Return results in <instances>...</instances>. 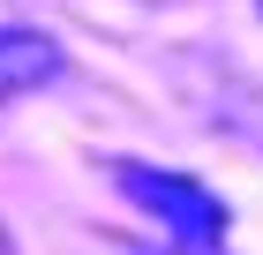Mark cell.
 I'll use <instances>...</instances> for the list:
<instances>
[{"mask_svg":"<svg viewBox=\"0 0 263 255\" xmlns=\"http://www.w3.org/2000/svg\"><path fill=\"white\" fill-rule=\"evenodd\" d=\"M61 75V45L45 30H23V23H0V105L38 90V83Z\"/></svg>","mask_w":263,"mask_h":255,"instance_id":"7a4b0ae2","label":"cell"},{"mask_svg":"<svg viewBox=\"0 0 263 255\" xmlns=\"http://www.w3.org/2000/svg\"><path fill=\"white\" fill-rule=\"evenodd\" d=\"M256 15H263V0H256Z\"/></svg>","mask_w":263,"mask_h":255,"instance_id":"3957f363","label":"cell"},{"mask_svg":"<svg viewBox=\"0 0 263 255\" xmlns=\"http://www.w3.org/2000/svg\"><path fill=\"white\" fill-rule=\"evenodd\" d=\"M113 180H121V195L136 203V210H151L188 255H211V248L226 240V225H233V218H226V203L211 195L203 180H188V173H158V165L121 158V165H113Z\"/></svg>","mask_w":263,"mask_h":255,"instance_id":"6da1fadb","label":"cell"}]
</instances>
